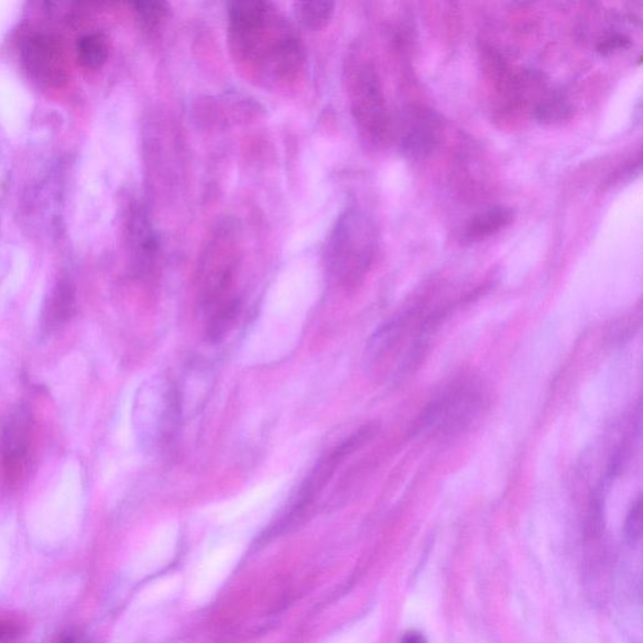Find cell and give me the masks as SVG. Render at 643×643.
I'll return each mask as SVG.
<instances>
[{
	"mask_svg": "<svg viewBox=\"0 0 643 643\" xmlns=\"http://www.w3.org/2000/svg\"><path fill=\"white\" fill-rule=\"evenodd\" d=\"M240 262L239 229L235 222H220L205 244L196 273L207 336L212 341L225 337L240 314V302L235 296Z\"/></svg>",
	"mask_w": 643,
	"mask_h": 643,
	"instance_id": "obj_2",
	"label": "cell"
},
{
	"mask_svg": "<svg viewBox=\"0 0 643 643\" xmlns=\"http://www.w3.org/2000/svg\"><path fill=\"white\" fill-rule=\"evenodd\" d=\"M378 250V228L369 214L360 208L346 210L326 244L325 261L330 279L341 288L357 287L370 273Z\"/></svg>",
	"mask_w": 643,
	"mask_h": 643,
	"instance_id": "obj_4",
	"label": "cell"
},
{
	"mask_svg": "<svg viewBox=\"0 0 643 643\" xmlns=\"http://www.w3.org/2000/svg\"><path fill=\"white\" fill-rule=\"evenodd\" d=\"M571 105L566 96L559 92H552L541 100L534 107V119L541 123H559L570 118Z\"/></svg>",
	"mask_w": 643,
	"mask_h": 643,
	"instance_id": "obj_14",
	"label": "cell"
},
{
	"mask_svg": "<svg viewBox=\"0 0 643 643\" xmlns=\"http://www.w3.org/2000/svg\"><path fill=\"white\" fill-rule=\"evenodd\" d=\"M631 44L632 42L626 34L611 33L598 43L597 52L602 56H610L615 52L630 48Z\"/></svg>",
	"mask_w": 643,
	"mask_h": 643,
	"instance_id": "obj_18",
	"label": "cell"
},
{
	"mask_svg": "<svg viewBox=\"0 0 643 643\" xmlns=\"http://www.w3.org/2000/svg\"><path fill=\"white\" fill-rule=\"evenodd\" d=\"M129 244L135 271L141 275L153 273L157 257L159 241L145 212L132 210L129 220Z\"/></svg>",
	"mask_w": 643,
	"mask_h": 643,
	"instance_id": "obj_11",
	"label": "cell"
},
{
	"mask_svg": "<svg viewBox=\"0 0 643 643\" xmlns=\"http://www.w3.org/2000/svg\"><path fill=\"white\" fill-rule=\"evenodd\" d=\"M489 390L478 378H460L444 386L418 418L417 433L432 440L453 439L471 431L484 417Z\"/></svg>",
	"mask_w": 643,
	"mask_h": 643,
	"instance_id": "obj_5",
	"label": "cell"
},
{
	"mask_svg": "<svg viewBox=\"0 0 643 643\" xmlns=\"http://www.w3.org/2000/svg\"><path fill=\"white\" fill-rule=\"evenodd\" d=\"M184 410L176 383L165 377L149 381L138 402V428L145 448L165 453L172 448Z\"/></svg>",
	"mask_w": 643,
	"mask_h": 643,
	"instance_id": "obj_6",
	"label": "cell"
},
{
	"mask_svg": "<svg viewBox=\"0 0 643 643\" xmlns=\"http://www.w3.org/2000/svg\"><path fill=\"white\" fill-rule=\"evenodd\" d=\"M399 144L410 159H424L439 146L443 123L432 109L425 106H407L399 122Z\"/></svg>",
	"mask_w": 643,
	"mask_h": 643,
	"instance_id": "obj_8",
	"label": "cell"
},
{
	"mask_svg": "<svg viewBox=\"0 0 643 643\" xmlns=\"http://www.w3.org/2000/svg\"><path fill=\"white\" fill-rule=\"evenodd\" d=\"M514 211L505 207H494L477 214L462 230V240L467 243H479L511 227Z\"/></svg>",
	"mask_w": 643,
	"mask_h": 643,
	"instance_id": "obj_12",
	"label": "cell"
},
{
	"mask_svg": "<svg viewBox=\"0 0 643 643\" xmlns=\"http://www.w3.org/2000/svg\"><path fill=\"white\" fill-rule=\"evenodd\" d=\"M351 110L364 138L377 145L392 137V122L377 68L369 62L357 65L348 80Z\"/></svg>",
	"mask_w": 643,
	"mask_h": 643,
	"instance_id": "obj_7",
	"label": "cell"
},
{
	"mask_svg": "<svg viewBox=\"0 0 643 643\" xmlns=\"http://www.w3.org/2000/svg\"><path fill=\"white\" fill-rule=\"evenodd\" d=\"M57 643H85V640L79 631L69 629L61 633Z\"/></svg>",
	"mask_w": 643,
	"mask_h": 643,
	"instance_id": "obj_21",
	"label": "cell"
},
{
	"mask_svg": "<svg viewBox=\"0 0 643 643\" xmlns=\"http://www.w3.org/2000/svg\"><path fill=\"white\" fill-rule=\"evenodd\" d=\"M299 22L310 31L326 29L335 14L333 2H301L296 4Z\"/></svg>",
	"mask_w": 643,
	"mask_h": 643,
	"instance_id": "obj_15",
	"label": "cell"
},
{
	"mask_svg": "<svg viewBox=\"0 0 643 643\" xmlns=\"http://www.w3.org/2000/svg\"><path fill=\"white\" fill-rule=\"evenodd\" d=\"M642 530V500L637 498L636 502L631 506V511L626 520V535L631 542H636L640 538Z\"/></svg>",
	"mask_w": 643,
	"mask_h": 643,
	"instance_id": "obj_20",
	"label": "cell"
},
{
	"mask_svg": "<svg viewBox=\"0 0 643 643\" xmlns=\"http://www.w3.org/2000/svg\"><path fill=\"white\" fill-rule=\"evenodd\" d=\"M133 8L148 30H157L170 14V4L166 2H139L133 3Z\"/></svg>",
	"mask_w": 643,
	"mask_h": 643,
	"instance_id": "obj_17",
	"label": "cell"
},
{
	"mask_svg": "<svg viewBox=\"0 0 643 643\" xmlns=\"http://www.w3.org/2000/svg\"><path fill=\"white\" fill-rule=\"evenodd\" d=\"M24 624L11 614H0V643L12 642L22 635Z\"/></svg>",
	"mask_w": 643,
	"mask_h": 643,
	"instance_id": "obj_19",
	"label": "cell"
},
{
	"mask_svg": "<svg viewBox=\"0 0 643 643\" xmlns=\"http://www.w3.org/2000/svg\"><path fill=\"white\" fill-rule=\"evenodd\" d=\"M228 13L231 52L250 75L270 86L287 85L298 77L302 42L275 4L233 2Z\"/></svg>",
	"mask_w": 643,
	"mask_h": 643,
	"instance_id": "obj_1",
	"label": "cell"
},
{
	"mask_svg": "<svg viewBox=\"0 0 643 643\" xmlns=\"http://www.w3.org/2000/svg\"><path fill=\"white\" fill-rule=\"evenodd\" d=\"M75 309V297L68 288H61L53 297L48 307L46 319L48 326H59L73 317Z\"/></svg>",
	"mask_w": 643,
	"mask_h": 643,
	"instance_id": "obj_16",
	"label": "cell"
},
{
	"mask_svg": "<svg viewBox=\"0 0 643 643\" xmlns=\"http://www.w3.org/2000/svg\"><path fill=\"white\" fill-rule=\"evenodd\" d=\"M109 42L101 33H89L79 39L77 43V57L79 64L87 69L101 68L109 59Z\"/></svg>",
	"mask_w": 643,
	"mask_h": 643,
	"instance_id": "obj_13",
	"label": "cell"
},
{
	"mask_svg": "<svg viewBox=\"0 0 643 643\" xmlns=\"http://www.w3.org/2000/svg\"><path fill=\"white\" fill-rule=\"evenodd\" d=\"M30 416L20 411L9 418L0 446V467L9 487L20 484L29 470L32 453Z\"/></svg>",
	"mask_w": 643,
	"mask_h": 643,
	"instance_id": "obj_10",
	"label": "cell"
},
{
	"mask_svg": "<svg viewBox=\"0 0 643 643\" xmlns=\"http://www.w3.org/2000/svg\"><path fill=\"white\" fill-rule=\"evenodd\" d=\"M444 316L442 310L414 308L392 317L370 338L364 368L374 379H404L422 361Z\"/></svg>",
	"mask_w": 643,
	"mask_h": 643,
	"instance_id": "obj_3",
	"label": "cell"
},
{
	"mask_svg": "<svg viewBox=\"0 0 643 643\" xmlns=\"http://www.w3.org/2000/svg\"><path fill=\"white\" fill-rule=\"evenodd\" d=\"M22 59L25 69L37 83L61 87L68 79V62L58 40L46 34H35L24 41Z\"/></svg>",
	"mask_w": 643,
	"mask_h": 643,
	"instance_id": "obj_9",
	"label": "cell"
},
{
	"mask_svg": "<svg viewBox=\"0 0 643 643\" xmlns=\"http://www.w3.org/2000/svg\"><path fill=\"white\" fill-rule=\"evenodd\" d=\"M401 643H427L426 639L419 632H408L402 639Z\"/></svg>",
	"mask_w": 643,
	"mask_h": 643,
	"instance_id": "obj_22",
	"label": "cell"
}]
</instances>
